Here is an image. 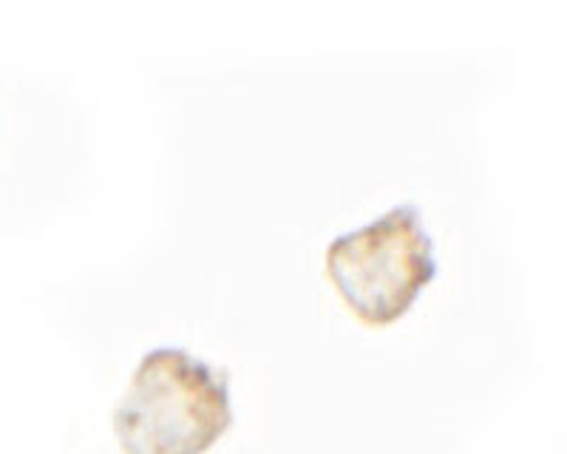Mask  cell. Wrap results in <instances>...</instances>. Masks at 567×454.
Instances as JSON below:
<instances>
[{
  "instance_id": "1",
  "label": "cell",
  "mask_w": 567,
  "mask_h": 454,
  "mask_svg": "<svg viewBox=\"0 0 567 454\" xmlns=\"http://www.w3.org/2000/svg\"><path fill=\"white\" fill-rule=\"evenodd\" d=\"M230 426L227 370L182 347L145 352L114 406V435L125 454H205Z\"/></svg>"
},
{
  "instance_id": "2",
  "label": "cell",
  "mask_w": 567,
  "mask_h": 454,
  "mask_svg": "<svg viewBox=\"0 0 567 454\" xmlns=\"http://www.w3.org/2000/svg\"><path fill=\"white\" fill-rule=\"evenodd\" d=\"M327 279L367 327L400 321L437 279L434 241L417 205H394L381 219L329 241Z\"/></svg>"
}]
</instances>
